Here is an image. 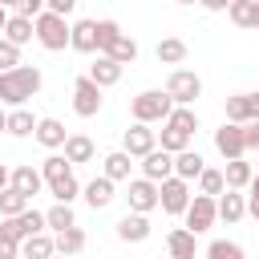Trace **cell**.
<instances>
[{"label": "cell", "mask_w": 259, "mask_h": 259, "mask_svg": "<svg viewBox=\"0 0 259 259\" xmlns=\"http://www.w3.org/2000/svg\"><path fill=\"white\" fill-rule=\"evenodd\" d=\"M40 89V69L36 65H16V69H4L0 73V101L4 105H24L28 97H36Z\"/></svg>", "instance_id": "obj_1"}, {"label": "cell", "mask_w": 259, "mask_h": 259, "mask_svg": "<svg viewBox=\"0 0 259 259\" xmlns=\"http://www.w3.org/2000/svg\"><path fill=\"white\" fill-rule=\"evenodd\" d=\"M40 174H45V182H49V194H53L57 202H73V198L81 194V182L73 178V162H69V158H61V154H49V158L40 162Z\"/></svg>", "instance_id": "obj_2"}, {"label": "cell", "mask_w": 259, "mask_h": 259, "mask_svg": "<svg viewBox=\"0 0 259 259\" xmlns=\"http://www.w3.org/2000/svg\"><path fill=\"white\" fill-rule=\"evenodd\" d=\"M170 109H174V101H170V93L166 89H142L134 101H130V113H134V121H166L170 117Z\"/></svg>", "instance_id": "obj_3"}, {"label": "cell", "mask_w": 259, "mask_h": 259, "mask_svg": "<svg viewBox=\"0 0 259 259\" xmlns=\"http://www.w3.org/2000/svg\"><path fill=\"white\" fill-rule=\"evenodd\" d=\"M32 32H36L40 49H49V53H61V49L69 45V20L57 16V12H49V8L32 20Z\"/></svg>", "instance_id": "obj_4"}, {"label": "cell", "mask_w": 259, "mask_h": 259, "mask_svg": "<svg viewBox=\"0 0 259 259\" xmlns=\"http://www.w3.org/2000/svg\"><path fill=\"white\" fill-rule=\"evenodd\" d=\"M36 231H45V210L24 206L20 214L0 219V235H4V239H12V243H24V239H28V235H36Z\"/></svg>", "instance_id": "obj_5"}, {"label": "cell", "mask_w": 259, "mask_h": 259, "mask_svg": "<svg viewBox=\"0 0 259 259\" xmlns=\"http://www.w3.org/2000/svg\"><path fill=\"white\" fill-rule=\"evenodd\" d=\"M166 93H170L174 105H194V101L202 97V81H198V73H190V69H174V73L166 77Z\"/></svg>", "instance_id": "obj_6"}, {"label": "cell", "mask_w": 259, "mask_h": 259, "mask_svg": "<svg viewBox=\"0 0 259 259\" xmlns=\"http://www.w3.org/2000/svg\"><path fill=\"white\" fill-rule=\"evenodd\" d=\"M186 202H190V182H186V178L170 174V178L158 182V206H162L166 214H182Z\"/></svg>", "instance_id": "obj_7"}, {"label": "cell", "mask_w": 259, "mask_h": 259, "mask_svg": "<svg viewBox=\"0 0 259 259\" xmlns=\"http://www.w3.org/2000/svg\"><path fill=\"white\" fill-rule=\"evenodd\" d=\"M73 113L77 117H97L101 113V85L89 81V73L73 81Z\"/></svg>", "instance_id": "obj_8"}, {"label": "cell", "mask_w": 259, "mask_h": 259, "mask_svg": "<svg viewBox=\"0 0 259 259\" xmlns=\"http://www.w3.org/2000/svg\"><path fill=\"white\" fill-rule=\"evenodd\" d=\"M186 231H194V235H202V231H210L214 227V219H219V210H214V198L210 194H194L190 202H186Z\"/></svg>", "instance_id": "obj_9"}, {"label": "cell", "mask_w": 259, "mask_h": 259, "mask_svg": "<svg viewBox=\"0 0 259 259\" xmlns=\"http://www.w3.org/2000/svg\"><path fill=\"white\" fill-rule=\"evenodd\" d=\"M154 146H158V134H154L146 121H134V125L121 134V150H125L130 158H146Z\"/></svg>", "instance_id": "obj_10"}, {"label": "cell", "mask_w": 259, "mask_h": 259, "mask_svg": "<svg viewBox=\"0 0 259 259\" xmlns=\"http://www.w3.org/2000/svg\"><path fill=\"white\" fill-rule=\"evenodd\" d=\"M214 150H219L223 158H247V146H243V125L223 121V125L214 130Z\"/></svg>", "instance_id": "obj_11"}, {"label": "cell", "mask_w": 259, "mask_h": 259, "mask_svg": "<svg viewBox=\"0 0 259 259\" xmlns=\"http://www.w3.org/2000/svg\"><path fill=\"white\" fill-rule=\"evenodd\" d=\"M125 198H130V210H138V214H150V210L158 206V182H150V178L142 174V178H134V182H130Z\"/></svg>", "instance_id": "obj_12"}, {"label": "cell", "mask_w": 259, "mask_h": 259, "mask_svg": "<svg viewBox=\"0 0 259 259\" xmlns=\"http://www.w3.org/2000/svg\"><path fill=\"white\" fill-rule=\"evenodd\" d=\"M142 174H146L150 182L170 178V174H174V154H170V150H162V146H154V150L142 158Z\"/></svg>", "instance_id": "obj_13"}, {"label": "cell", "mask_w": 259, "mask_h": 259, "mask_svg": "<svg viewBox=\"0 0 259 259\" xmlns=\"http://www.w3.org/2000/svg\"><path fill=\"white\" fill-rule=\"evenodd\" d=\"M117 239H121V243H146V239H150V219L138 214V210L121 214V219H117Z\"/></svg>", "instance_id": "obj_14"}, {"label": "cell", "mask_w": 259, "mask_h": 259, "mask_svg": "<svg viewBox=\"0 0 259 259\" xmlns=\"http://www.w3.org/2000/svg\"><path fill=\"white\" fill-rule=\"evenodd\" d=\"M69 49H77V53H97V20H77V24H69Z\"/></svg>", "instance_id": "obj_15"}, {"label": "cell", "mask_w": 259, "mask_h": 259, "mask_svg": "<svg viewBox=\"0 0 259 259\" xmlns=\"http://www.w3.org/2000/svg\"><path fill=\"white\" fill-rule=\"evenodd\" d=\"M32 138H36L45 150H61L69 134H65V125H61L57 117H36V130H32Z\"/></svg>", "instance_id": "obj_16"}, {"label": "cell", "mask_w": 259, "mask_h": 259, "mask_svg": "<svg viewBox=\"0 0 259 259\" xmlns=\"http://www.w3.org/2000/svg\"><path fill=\"white\" fill-rule=\"evenodd\" d=\"M251 178H255V166H251L247 158H227V170H223L227 190H247Z\"/></svg>", "instance_id": "obj_17"}, {"label": "cell", "mask_w": 259, "mask_h": 259, "mask_svg": "<svg viewBox=\"0 0 259 259\" xmlns=\"http://www.w3.org/2000/svg\"><path fill=\"white\" fill-rule=\"evenodd\" d=\"M8 186H16L20 194H40V186H45V174L36 170V166H16L12 174H8Z\"/></svg>", "instance_id": "obj_18"}, {"label": "cell", "mask_w": 259, "mask_h": 259, "mask_svg": "<svg viewBox=\"0 0 259 259\" xmlns=\"http://www.w3.org/2000/svg\"><path fill=\"white\" fill-rule=\"evenodd\" d=\"M121 69H125V65H117L113 57H105V53H101V57H97V65H89V81H97L101 89H109V85H117V81H121Z\"/></svg>", "instance_id": "obj_19"}, {"label": "cell", "mask_w": 259, "mask_h": 259, "mask_svg": "<svg viewBox=\"0 0 259 259\" xmlns=\"http://www.w3.org/2000/svg\"><path fill=\"white\" fill-rule=\"evenodd\" d=\"M194 231H186V227H174L170 235H166V251H170V259H194Z\"/></svg>", "instance_id": "obj_20"}, {"label": "cell", "mask_w": 259, "mask_h": 259, "mask_svg": "<svg viewBox=\"0 0 259 259\" xmlns=\"http://www.w3.org/2000/svg\"><path fill=\"white\" fill-rule=\"evenodd\" d=\"M202 166H206V162H202V154H198V150H190V146L174 154V174H178V178H186V182H194V178L202 174Z\"/></svg>", "instance_id": "obj_21"}, {"label": "cell", "mask_w": 259, "mask_h": 259, "mask_svg": "<svg viewBox=\"0 0 259 259\" xmlns=\"http://www.w3.org/2000/svg\"><path fill=\"white\" fill-rule=\"evenodd\" d=\"M214 210H219V219L239 223V219L247 214V198H243L239 190H227V194H219V198H214Z\"/></svg>", "instance_id": "obj_22"}, {"label": "cell", "mask_w": 259, "mask_h": 259, "mask_svg": "<svg viewBox=\"0 0 259 259\" xmlns=\"http://www.w3.org/2000/svg\"><path fill=\"white\" fill-rule=\"evenodd\" d=\"M53 247H57V255H81L85 251V231L73 223V227H65V231H57V239H53Z\"/></svg>", "instance_id": "obj_23"}, {"label": "cell", "mask_w": 259, "mask_h": 259, "mask_svg": "<svg viewBox=\"0 0 259 259\" xmlns=\"http://www.w3.org/2000/svg\"><path fill=\"white\" fill-rule=\"evenodd\" d=\"M154 57H158V65H182L186 61V40L182 36H162Z\"/></svg>", "instance_id": "obj_24"}, {"label": "cell", "mask_w": 259, "mask_h": 259, "mask_svg": "<svg viewBox=\"0 0 259 259\" xmlns=\"http://www.w3.org/2000/svg\"><path fill=\"white\" fill-rule=\"evenodd\" d=\"M0 36H4V40H12V45H28L36 32H32V20L16 12V16H8V20H4V32H0Z\"/></svg>", "instance_id": "obj_25"}, {"label": "cell", "mask_w": 259, "mask_h": 259, "mask_svg": "<svg viewBox=\"0 0 259 259\" xmlns=\"http://www.w3.org/2000/svg\"><path fill=\"white\" fill-rule=\"evenodd\" d=\"M85 202H89L93 210L109 206V202H113V178H105V174H101V178H93V182L85 186Z\"/></svg>", "instance_id": "obj_26"}, {"label": "cell", "mask_w": 259, "mask_h": 259, "mask_svg": "<svg viewBox=\"0 0 259 259\" xmlns=\"http://www.w3.org/2000/svg\"><path fill=\"white\" fill-rule=\"evenodd\" d=\"M57 247H53V235H45V231H36V235H28L24 243H20V255L24 259H49Z\"/></svg>", "instance_id": "obj_27"}, {"label": "cell", "mask_w": 259, "mask_h": 259, "mask_svg": "<svg viewBox=\"0 0 259 259\" xmlns=\"http://www.w3.org/2000/svg\"><path fill=\"white\" fill-rule=\"evenodd\" d=\"M32 130H36V117H32L24 105H16V109L8 113V130H4V134H12V138H32Z\"/></svg>", "instance_id": "obj_28"}, {"label": "cell", "mask_w": 259, "mask_h": 259, "mask_svg": "<svg viewBox=\"0 0 259 259\" xmlns=\"http://www.w3.org/2000/svg\"><path fill=\"white\" fill-rule=\"evenodd\" d=\"M65 158L77 166V162H93V142L85 134H69L65 138Z\"/></svg>", "instance_id": "obj_29"}, {"label": "cell", "mask_w": 259, "mask_h": 259, "mask_svg": "<svg viewBox=\"0 0 259 259\" xmlns=\"http://www.w3.org/2000/svg\"><path fill=\"white\" fill-rule=\"evenodd\" d=\"M105 57H113L117 65H134V61H138V40L121 32V36H117V40H113V45L105 49Z\"/></svg>", "instance_id": "obj_30"}, {"label": "cell", "mask_w": 259, "mask_h": 259, "mask_svg": "<svg viewBox=\"0 0 259 259\" xmlns=\"http://www.w3.org/2000/svg\"><path fill=\"white\" fill-rule=\"evenodd\" d=\"M130 166H134V158H130L125 150H113V154H105V178H113V182H125V178H130Z\"/></svg>", "instance_id": "obj_31"}, {"label": "cell", "mask_w": 259, "mask_h": 259, "mask_svg": "<svg viewBox=\"0 0 259 259\" xmlns=\"http://www.w3.org/2000/svg\"><path fill=\"white\" fill-rule=\"evenodd\" d=\"M77 219H73V202H57V206H49L45 210V227L49 231H65V227H73Z\"/></svg>", "instance_id": "obj_32"}, {"label": "cell", "mask_w": 259, "mask_h": 259, "mask_svg": "<svg viewBox=\"0 0 259 259\" xmlns=\"http://www.w3.org/2000/svg\"><path fill=\"white\" fill-rule=\"evenodd\" d=\"M28 202H32L28 194H20L16 186H4V190H0V219H8V214H20Z\"/></svg>", "instance_id": "obj_33"}, {"label": "cell", "mask_w": 259, "mask_h": 259, "mask_svg": "<svg viewBox=\"0 0 259 259\" xmlns=\"http://www.w3.org/2000/svg\"><path fill=\"white\" fill-rule=\"evenodd\" d=\"M227 190V182H223V170H210V166H202V174H198V194H210V198H219Z\"/></svg>", "instance_id": "obj_34"}, {"label": "cell", "mask_w": 259, "mask_h": 259, "mask_svg": "<svg viewBox=\"0 0 259 259\" xmlns=\"http://www.w3.org/2000/svg\"><path fill=\"white\" fill-rule=\"evenodd\" d=\"M206 259H247V251L239 243H231V239H214L206 247Z\"/></svg>", "instance_id": "obj_35"}, {"label": "cell", "mask_w": 259, "mask_h": 259, "mask_svg": "<svg viewBox=\"0 0 259 259\" xmlns=\"http://www.w3.org/2000/svg\"><path fill=\"white\" fill-rule=\"evenodd\" d=\"M117 36H121V24L117 20H97V53H105Z\"/></svg>", "instance_id": "obj_36"}, {"label": "cell", "mask_w": 259, "mask_h": 259, "mask_svg": "<svg viewBox=\"0 0 259 259\" xmlns=\"http://www.w3.org/2000/svg\"><path fill=\"white\" fill-rule=\"evenodd\" d=\"M227 121H235V125L251 121V117H247V93H235V97H227Z\"/></svg>", "instance_id": "obj_37"}, {"label": "cell", "mask_w": 259, "mask_h": 259, "mask_svg": "<svg viewBox=\"0 0 259 259\" xmlns=\"http://www.w3.org/2000/svg\"><path fill=\"white\" fill-rule=\"evenodd\" d=\"M16 65H20V45H12V40L0 36V73L4 69H16Z\"/></svg>", "instance_id": "obj_38"}, {"label": "cell", "mask_w": 259, "mask_h": 259, "mask_svg": "<svg viewBox=\"0 0 259 259\" xmlns=\"http://www.w3.org/2000/svg\"><path fill=\"white\" fill-rule=\"evenodd\" d=\"M243 146L259 150V121H243Z\"/></svg>", "instance_id": "obj_39"}, {"label": "cell", "mask_w": 259, "mask_h": 259, "mask_svg": "<svg viewBox=\"0 0 259 259\" xmlns=\"http://www.w3.org/2000/svg\"><path fill=\"white\" fill-rule=\"evenodd\" d=\"M247 186H251V194H247V214H255V219H259V174H255Z\"/></svg>", "instance_id": "obj_40"}, {"label": "cell", "mask_w": 259, "mask_h": 259, "mask_svg": "<svg viewBox=\"0 0 259 259\" xmlns=\"http://www.w3.org/2000/svg\"><path fill=\"white\" fill-rule=\"evenodd\" d=\"M45 8H49V12H57V16H69V12L77 8V0H45Z\"/></svg>", "instance_id": "obj_41"}, {"label": "cell", "mask_w": 259, "mask_h": 259, "mask_svg": "<svg viewBox=\"0 0 259 259\" xmlns=\"http://www.w3.org/2000/svg\"><path fill=\"white\" fill-rule=\"evenodd\" d=\"M0 259H20V243H12V239L0 235Z\"/></svg>", "instance_id": "obj_42"}, {"label": "cell", "mask_w": 259, "mask_h": 259, "mask_svg": "<svg viewBox=\"0 0 259 259\" xmlns=\"http://www.w3.org/2000/svg\"><path fill=\"white\" fill-rule=\"evenodd\" d=\"M247 117L259 121V93H247Z\"/></svg>", "instance_id": "obj_43"}, {"label": "cell", "mask_w": 259, "mask_h": 259, "mask_svg": "<svg viewBox=\"0 0 259 259\" xmlns=\"http://www.w3.org/2000/svg\"><path fill=\"white\" fill-rule=\"evenodd\" d=\"M198 4H202L206 12H227V4H231V0H198Z\"/></svg>", "instance_id": "obj_44"}, {"label": "cell", "mask_w": 259, "mask_h": 259, "mask_svg": "<svg viewBox=\"0 0 259 259\" xmlns=\"http://www.w3.org/2000/svg\"><path fill=\"white\" fill-rule=\"evenodd\" d=\"M247 28L259 32V0H251V12H247Z\"/></svg>", "instance_id": "obj_45"}, {"label": "cell", "mask_w": 259, "mask_h": 259, "mask_svg": "<svg viewBox=\"0 0 259 259\" xmlns=\"http://www.w3.org/2000/svg\"><path fill=\"white\" fill-rule=\"evenodd\" d=\"M8 174H12V170H8V166H4V162H0V190H4V186H8Z\"/></svg>", "instance_id": "obj_46"}, {"label": "cell", "mask_w": 259, "mask_h": 259, "mask_svg": "<svg viewBox=\"0 0 259 259\" xmlns=\"http://www.w3.org/2000/svg\"><path fill=\"white\" fill-rule=\"evenodd\" d=\"M4 130H8V113L0 109V134H4Z\"/></svg>", "instance_id": "obj_47"}, {"label": "cell", "mask_w": 259, "mask_h": 259, "mask_svg": "<svg viewBox=\"0 0 259 259\" xmlns=\"http://www.w3.org/2000/svg\"><path fill=\"white\" fill-rule=\"evenodd\" d=\"M4 20H8V12H4V4H0V32H4Z\"/></svg>", "instance_id": "obj_48"}, {"label": "cell", "mask_w": 259, "mask_h": 259, "mask_svg": "<svg viewBox=\"0 0 259 259\" xmlns=\"http://www.w3.org/2000/svg\"><path fill=\"white\" fill-rule=\"evenodd\" d=\"M0 4H4V8H16V4H20V0H0Z\"/></svg>", "instance_id": "obj_49"}, {"label": "cell", "mask_w": 259, "mask_h": 259, "mask_svg": "<svg viewBox=\"0 0 259 259\" xmlns=\"http://www.w3.org/2000/svg\"><path fill=\"white\" fill-rule=\"evenodd\" d=\"M174 4H198V0H174Z\"/></svg>", "instance_id": "obj_50"}, {"label": "cell", "mask_w": 259, "mask_h": 259, "mask_svg": "<svg viewBox=\"0 0 259 259\" xmlns=\"http://www.w3.org/2000/svg\"><path fill=\"white\" fill-rule=\"evenodd\" d=\"M49 259H69V255H57V251H53V255H49Z\"/></svg>", "instance_id": "obj_51"}, {"label": "cell", "mask_w": 259, "mask_h": 259, "mask_svg": "<svg viewBox=\"0 0 259 259\" xmlns=\"http://www.w3.org/2000/svg\"><path fill=\"white\" fill-rule=\"evenodd\" d=\"M255 174H259V162H255Z\"/></svg>", "instance_id": "obj_52"}]
</instances>
